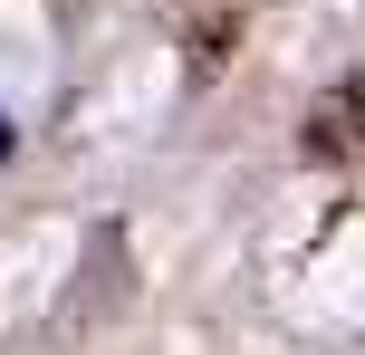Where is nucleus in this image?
Here are the masks:
<instances>
[{"label":"nucleus","instance_id":"1","mask_svg":"<svg viewBox=\"0 0 365 355\" xmlns=\"http://www.w3.org/2000/svg\"><path fill=\"white\" fill-rule=\"evenodd\" d=\"M298 144H308L317 164H346V154L365 144V87H336L327 106L308 115V134H298Z\"/></svg>","mask_w":365,"mask_h":355}]
</instances>
